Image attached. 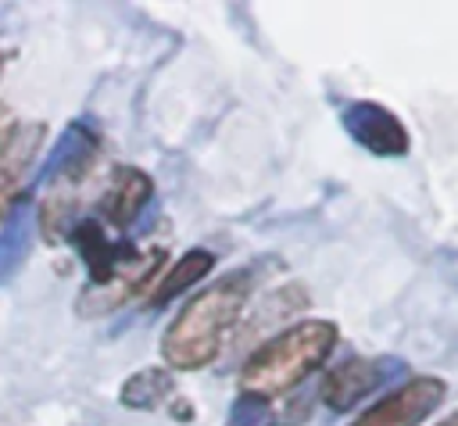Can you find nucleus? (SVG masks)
I'll return each mask as SVG.
<instances>
[{"mask_svg": "<svg viewBox=\"0 0 458 426\" xmlns=\"http://www.w3.org/2000/svg\"><path fill=\"white\" fill-rule=\"evenodd\" d=\"M165 265V247H147V251H132L125 243L114 272L107 283H89L82 294H79V315H104V311H114L122 308L132 294H140Z\"/></svg>", "mask_w": 458, "mask_h": 426, "instance_id": "obj_3", "label": "nucleus"}, {"mask_svg": "<svg viewBox=\"0 0 458 426\" xmlns=\"http://www.w3.org/2000/svg\"><path fill=\"white\" fill-rule=\"evenodd\" d=\"M150 193H154L150 175L140 172V168H132V165H122V168H114V175H111V183H107V190H104L100 211H104V218H107L111 226L125 229V226L140 215V208L150 200Z\"/></svg>", "mask_w": 458, "mask_h": 426, "instance_id": "obj_8", "label": "nucleus"}, {"mask_svg": "<svg viewBox=\"0 0 458 426\" xmlns=\"http://www.w3.org/2000/svg\"><path fill=\"white\" fill-rule=\"evenodd\" d=\"M447 397L444 379L437 376H415L411 383L390 390L383 401H376L369 412H361L351 426H419L429 412L440 408Z\"/></svg>", "mask_w": 458, "mask_h": 426, "instance_id": "obj_4", "label": "nucleus"}, {"mask_svg": "<svg viewBox=\"0 0 458 426\" xmlns=\"http://www.w3.org/2000/svg\"><path fill=\"white\" fill-rule=\"evenodd\" d=\"M254 283H258V265H247V268L229 272L215 286L200 290L193 301H186V308L165 329L161 358L172 369H186V372L215 362L222 354Z\"/></svg>", "mask_w": 458, "mask_h": 426, "instance_id": "obj_1", "label": "nucleus"}, {"mask_svg": "<svg viewBox=\"0 0 458 426\" xmlns=\"http://www.w3.org/2000/svg\"><path fill=\"white\" fill-rule=\"evenodd\" d=\"M172 390H175V383H172L168 369H157V365L154 369H140L136 376H129L122 383V405L147 412V408H157Z\"/></svg>", "mask_w": 458, "mask_h": 426, "instance_id": "obj_13", "label": "nucleus"}, {"mask_svg": "<svg viewBox=\"0 0 458 426\" xmlns=\"http://www.w3.org/2000/svg\"><path fill=\"white\" fill-rule=\"evenodd\" d=\"M72 243L79 247L82 261L89 265V283H93V286L111 279V272H114V265H118V258H122V251H125V243H107L104 229H100L97 222H89V218L72 229Z\"/></svg>", "mask_w": 458, "mask_h": 426, "instance_id": "obj_10", "label": "nucleus"}, {"mask_svg": "<svg viewBox=\"0 0 458 426\" xmlns=\"http://www.w3.org/2000/svg\"><path fill=\"white\" fill-rule=\"evenodd\" d=\"M340 122L347 129V136L354 143H361L365 150L379 154V158H397L408 150V132L401 125L397 115H390L383 104L376 100H354L340 111Z\"/></svg>", "mask_w": 458, "mask_h": 426, "instance_id": "obj_5", "label": "nucleus"}, {"mask_svg": "<svg viewBox=\"0 0 458 426\" xmlns=\"http://www.w3.org/2000/svg\"><path fill=\"white\" fill-rule=\"evenodd\" d=\"M97 150H100V143H97V136H93L89 129H82V125H68L64 136L57 140V147L50 150L47 165H43V183H47V186H68V183H79V179L89 172Z\"/></svg>", "mask_w": 458, "mask_h": 426, "instance_id": "obj_7", "label": "nucleus"}, {"mask_svg": "<svg viewBox=\"0 0 458 426\" xmlns=\"http://www.w3.org/2000/svg\"><path fill=\"white\" fill-rule=\"evenodd\" d=\"M39 136H43V129H39V125H25V129L11 132L7 147L0 150V204H4V197L18 186L21 172L29 168V161H32V154H36Z\"/></svg>", "mask_w": 458, "mask_h": 426, "instance_id": "obj_12", "label": "nucleus"}, {"mask_svg": "<svg viewBox=\"0 0 458 426\" xmlns=\"http://www.w3.org/2000/svg\"><path fill=\"white\" fill-rule=\"evenodd\" d=\"M11 132H14V129H7V115L0 111V150L7 147V140H11Z\"/></svg>", "mask_w": 458, "mask_h": 426, "instance_id": "obj_15", "label": "nucleus"}, {"mask_svg": "<svg viewBox=\"0 0 458 426\" xmlns=\"http://www.w3.org/2000/svg\"><path fill=\"white\" fill-rule=\"evenodd\" d=\"M437 426H458V412H454V415H447V419H444V422H437Z\"/></svg>", "mask_w": 458, "mask_h": 426, "instance_id": "obj_16", "label": "nucleus"}, {"mask_svg": "<svg viewBox=\"0 0 458 426\" xmlns=\"http://www.w3.org/2000/svg\"><path fill=\"white\" fill-rule=\"evenodd\" d=\"M211 268H215V254H211V251H204V247H193V251H186V254H182V258L172 265V272L161 279V286L154 290L150 304H154V308L168 304V301H172V297H179L186 286H193L197 279H204Z\"/></svg>", "mask_w": 458, "mask_h": 426, "instance_id": "obj_11", "label": "nucleus"}, {"mask_svg": "<svg viewBox=\"0 0 458 426\" xmlns=\"http://www.w3.org/2000/svg\"><path fill=\"white\" fill-rule=\"evenodd\" d=\"M401 365H386L383 358H351V362H340L336 369L326 372L322 379V401L333 408V412H347L358 397H365L369 390H376L390 372H397Z\"/></svg>", "mask_w": 458, "mask_h": 426, "instance_id": "obj_6", "label": "nucleus"}, {"mask_svg": "<svg viewBox=\"0 0 458 426\" xmlns=\"http://www.w3.org/2000/svg\"><path fill=\"white\" fill-rule=\"evenodd\" d=\"M225 426H276V415H272V405L265 397L240 394L233 401V408H229Z\"/></svg>", "mask_w": 458, "mask_h": 426, "instance_id": "obj_14", "label": "nucleus"}, {"mask_svg": "<svg viewBox=\"0 0 458 426\" xmlns=\"http://www.w3.org/2000/svg\"><path fill=\"white\" fill-rule=\"evenodd\" d=\"M29 251H32V211H29V197H18L0 233V286L18 276Z\"/></svg>", "mask_w": 458, "mask_h": 426, "instance_id": "obj_9", "label": "nucleus"}, {"mask_svg": "<svg viewBox=\"0 0 458 426\" xmlns=\"http://www.w3.org/2000/svg\"><path fill=\"white\" fill-rule=\"evenodd\" d=\"M336 347V326L326 319H308L279 337L265 340L240 369V390L254 397H276L304 383Z\"/></svg>", "mask_w": 458, "mask_h": 426, "instance_id": "obj_2", "label": "nucleus"}]
</instances>
